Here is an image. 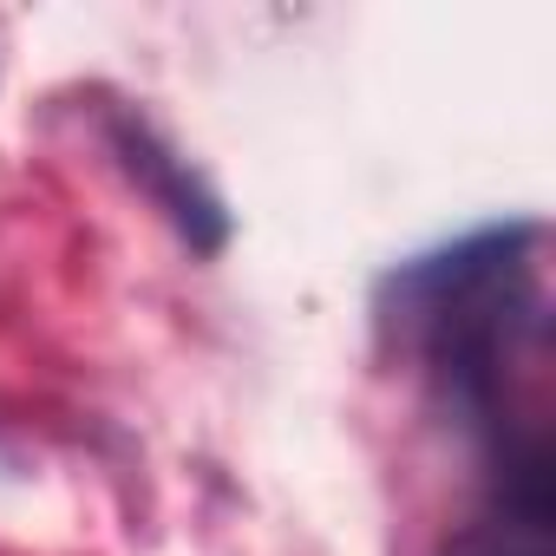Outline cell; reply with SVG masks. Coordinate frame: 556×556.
<instances>
[{
  "label": "cell",
  "mask_w": 556,
  "mask_h": 556,
  "mask_svg": "<svg viewBox=\"0 0 556 556\" xmlns=\"http://www.w3.org/2000/svg\"><path fill=\"white\" fill-rule=\"evenodd\" d=\"M465 556H549V536H530V530L491 523L484 536H471V543H465Z\"/></svg>",
  "instance_id": "cell-2"
},
{
  "label": "cell",
  "mask_w": 556,
  "mask_h": 556,
  "mask_svg": "<svg viewBox=\"0 0 556 556\" xmlns=\"http://www.w3.org/2000/svg\"><path fill=\"white\" fill-rule=\"evenodd\" d=\"M112 144H118V157H125V170L157 197V210L190 236V249H223V236H229V216H223V203H216V190L151 131V125H131V118H118L112 125Z\"/></svg>",
  "instance_id": "cell-1"
}]
</instances>
